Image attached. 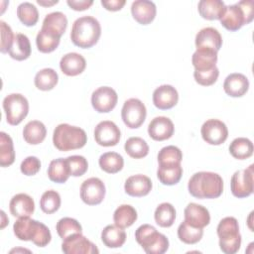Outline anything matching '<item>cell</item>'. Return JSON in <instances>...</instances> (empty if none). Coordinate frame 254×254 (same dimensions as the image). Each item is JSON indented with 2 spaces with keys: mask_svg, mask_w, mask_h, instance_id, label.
<instances>
[{
  "mask_svg": "<svg viewBox=\"0 0 254 254\" xmlns=\"http://www.w3.org/2000/svg\"><path fill=\"white\" fill-rule=\"evenodd\" d=\"M188 189L196 198H216L223 191V180L213 172H198L190 179Z\"/></svg>",
  "mask_w": 254,
  "mask_h": 254,
  "instance_id": "6da1fadb",
  "label": "cell"
},
{
  "mask_svg": "<svg viewBox=\"0 0 254 254\" xmlns=\"http://www.w3.org/2000/svg\"><path fill=\"white\" fill-rule=\"evenodd\" d=\"M14 234L23 241H33L39 247L47 246L52 239L50 229L42 222L30 218L19 217L13 225Z\"/></svg>",
  "mask_w": 254,
  "mask_h": 254,
  "instance_id": "7a4b0ae2",
  "label": "cell"
},
{
  "mask_svg": "<svg viewBox=\"0 0 254 254\" xmlns=\"http://www.w3.org/2000/svg\"><path fill=\"white\" fill-rule=\"evenodd\" d=\"M101 35L99 22L92 16H82L77 18L71 27L70 39L72 43L82 49L94 46Z\"/></svg>",
  "mask_w": 254,
  "mask_h": 254,
  "instance_id": "3957f363",
  "label": "cell"
},
{
  "mask_svg": "<svg viewBox=\"0 0 254 254\" xmlns=\"http://www.w3.org/2000/svg\"><path fill=\"white\" fill-rule=\"evenodd\" d=\"M87 142V136L83 129L66 123L59 124L53 134V143L60 151H70L82 148Z\"/></svg>",
  "mask_w": 254,
  "mask_h": 254,
  "instance_id": "277c9868",
  "label": "cell"
},
{
  "mask_svg": "<svg viewBox=\"0 0 254 254\" xmlns=\"http://www.w3.org/2000/svg\"><path fill=\"white\" fill-rule=\"evenodd\" d=\"M254 18V2L242 0L236 4L226 6L220 18L221 25L229 31H237L243 25L249 24Z\"/></svg>",
  "mask_w": 254,
  "mask_h": 254,
  "instance_id": "5b68a950",
  "label": "cell"
},
{
  "mask_svg": "<svg viewBox=\"0 0 254 254\" xmlns=\"http://www.w3.org/2000/svg\"><path fill=\"white\" fill-rule=\"evenodd\" d=\"M220 250L225 254H234L240 249L241 235L239 233L238 221L235 217L222 218L217 225Z\"/></svg>",
  "mask_w": 254,
  "mask_h": 254,
  "instance_id": "8992f818",
  "label": "cell"
},
{
  "mask_svg": "<svg viewBox=\"0 0 254 254\" xmlns=\"http://www.w3.org/2000/svg\"><path fill=\"white\" fill-rule=\"evenodd\" d=\"M136 241L148 254H163L169 248L168 238L150 224H143L135 231Z\"/></svg>",
  "mask_w": 254,
  "mask_h": 254,
  "instance_id": "52a82bcc",
  "label": "cell"
},
{
  "mask_svg": "<svg viewBox=\"0 0 254 254\" xmlns=\"http://www.w3.org/2000/svg\"><path fill=\"white\" fill-rule=\"evenodd\" d=\"M3 108L7 122L10 125H18L28 115L29 102L24 95L11 93L3 99Z\"/></svg>",
  "mask_w": 254,
  "mask_h": 254,
  "instance_id": "ba28073f",
  "label": "cell"
},
{
  "mask_svg": "<svg viewBox=\"0 0 254 254\" xmlns=\"http://www.w3.org/2000/svg\"><path fill=\"white\" fill-rule=\"evenodd\" d=\"M147 115L146 106L138 98H129L127 99L121 110V117L125 125L131 129L140 127Z\"/></svg>",
  "mask_w": 254,
  "mask_h": 254,
  "instance_id": "9c48e42d",
  "label": "cell"
},
{
  "mask_svg": "<svg viewBox=\"0 0 254 254\" xmlns=\"http://www.w3.org/2000/svg\"><path fill=\"white\" fill-rule=\"evenodd\" d=\"M253 167L250 165L247 169L236 171L230 181L231 192L234 196L242 198L249 196L253 192Z\"/></svg>",
  "mask_w": 254,
  "mask_h": 254,
  "instance_id": "30bf717a",
  "label": "cell"
},
{
  "mask_svg": "<svg viewBox=\"0 0 254 254\" xmlns=\"http://www.w3.org/2000/svg\"><path fill=\"white\" fill-rule=\"evenodd\" d=\"M104 183L98 178H89L80 186V198L88 205L99 204L105 196Z\"/></svg>",
  "mask_w": 254,
  "mask_h": 254,
  "instance_id": "8fae6325",
  "label": "cell"
},
{
  "mask_svg": "<svg viewBox=\"0 0 254 254\" xmlns=\"http://www.w3.org/2000/svg\"><path fill=\"white\" fill-rule=\"evenodd\" d=\"M202 139L210 145H220L228 137V129L224 122L218 119L206 120L200 129Z\"/></svg>",
  "mask_w": 254,
  "mask_h": 254,
  "instance_id": "7c38bea8",
  "label": "cell"
},
{
  "mask_svg": "<svg viewBox=\"0 0 254 254\" xmlns=\"http://www.w3.org/2000/svg\"><path fill=\"white\" fill-rule=\"evenodd\" d=\"M118 95L116 91L109 86H100L91 94V104L95 111L107 113L117 104Z\"/></svg>",
  "mask_w": 254,
  "mask_h": 254,
  "instance_id": "4fadbf2b",
  "label": "cell"
},
{
  "mask_svg": "<svg viewBox=\"0 0 254 254\" xmlns=\"http://www.w3.org/2000/svg\"><path fill=\"white\" fill-rule=\"evenodd\" d=\"M121 132L118 126L109 120L99 122L94 129L95 142L103 147H111L118 144Z\"/></svg>",
  "mask_w": 254,
  "mask_h": 254,
  "instance_id": "5bb4252c",
  "label": "cell"
},
{
  "mask_svg": "<svg viewBox=\"0 0 254 254\" xmlns=\"http://www.w3.org/2000/svg\"><path fill=\"white\" fill-rule=\"evenodd\" d=\"M62 250L65 254H97L96 245L81 233L73 234L63 240Z\"/></svg>",
  "mask_w": 254,
  "mask_h": 254,
  "instance_id": "9a60e30c",
  "label": "cell"
},
{
  "mask_svg": "<svg viewBox=\"0 0 254 254\" xmlns=\"http://www.w3.org/2000/svg\"><path fill=\"white\" fill-rule=\"evenodd\" d=\"M179 100V93L177 89L170 84H163L157 87L153 92V103L161 109L167 110L173 108Z\"/></svg>",
  "mask_w": 254,
  "mask_h": 254,
  "instance_id": "2e32d148",
  "label": "cell"
},
{
  "mask_svg": "<svg viewBox=\"0 0 254 254\" xmlns=\"http://www.w3.org/2000/svg\"><path fill=\"white\" fill-rule=\"evenodd\" d=\"M174 131L173 121L165 116L155 117L148 126V134L155 141H164L171 138Z\"/></svg>",
  "mask_w": 254,
  "mask_h": 254,
  "instance_id": "e0dca14e",
  "label": "cell"
},
{
  "mask_svg": "<svg viewBox=\"0 0 254 254\" xmlns=\"http://www.w3.org/2000/svg\"><path fill=\"white\" fill-rule=\"evenodd\" d=\"M221 46L222 37L220 33L212 27L202 28L195 36L196 49H210L218 52Z\"/></svg>",
  "mask_w": 254,
  "mask_h": 254,
  "instance_id": "ac0fdd59",
  "label": "cell"
},
{
  "mask_svg": "<svg viewBox=\"0 0 254 254\" xmlns=\"http://www.w3.org/2000/svg\"><path fill=\"white\" fill-rule=\"evenodd\" d=\"M131 13L139 24L148 25L155 19L157 8L152 1L136 0L131 5Z\"/></svg>",
  "mask_w": 254,
  "mask_h": 254,
  "instance_id": "d6986e66",
  "label": "cell"
},
{
  "mask_svg": "<svg viewBox=\"0 0 254 254\" xmlns=\"http://www.w3.org/2000/svg\"><path fill=\"white\" fill-rule=\"evenodd\" d=\"M152 182L150 178L145 175H133L129 177L124 185L125 192L131 196H144L147 195L152 190Z\"/></svg>",
  "mask_w": 254,
  "mask_h": 254,
  "instance_id": "ffe728a7",
  "label": "cell"
},
{
  "mask_svg": "<svg viewBox=\"0 0 254 254\" xmlns=\"http://www.w3.org/2000/svg\"><path fill=\"white\" fill-rule=\"evenodd\" d=\"M9 209L11 214L18 218L31 216L35 210V202L29 194L23 192L17 193L11 198Z\"/></svg>",
  "mask_w": 254,
  "mask_h": 254,
  "instance_id": "44dd1931",
  "label": "cell"
},
{
  "mask_svg": "<svg viewBox=\"0 0 254 254\" xmlns=\"http://www.w3.org/2000/svg\"><path fill=\"white\" fill-rule=\"evenodd\" d=\"M184 214L185 220L194 227L203 228L210 222L209 211L204 206L194 202H190L187 205Z\"/></svg>",
  "mask_w": 254,
  "mask_h": 254,
  "instance_id": "7402d4cb",
  "label": "cell"
},
{
  "mask_svg": "<svg viewBox=\"0 0 254 254\" xmlns=\"http://www.w3.org/2000/svg\"><path fill=\"white\" fill-rule=\"evenodd\" d=\"M248 78L244 74L238 72L230 73L227 75L223 83V89L225 93L231 97L243 96L248 91Z\"/></svg>",
  "mask_w": 254,
  "mask_h": 254,
  "instance_id": "603a6c76",
  "label": "cell"
},
{
  "mask_svg": "<svg viewBox=\"0 0 254 254\" xmlns=\"http://www.w3.org/2000/svg\"><path fill=\"white\" fill-rule=\"evenodd\" d=\"M86 66L85 59L77 53H68L64 55L60 62L62 71L68 76H75L80 74Z\"/></svg>",
  "mask_w": 254,
  "mask_h": 254,
  "instance_id": "cb8c5ba5",
  "label": "cell"
},
{
  "mask_svg": "<svg viewBox=\"0 0 254 254\" xmlns=\"http://www.w3.org/2000/svg\"><path fill=\"white\" fill-rule=\"evenodd\" d=\"M66 27H67L66 16L60 11L52 12L46 15L42 25L43 30H46L47 32L60 38L65 32Z\"/></svg>",
  "mask_w": 254,
  "mask_h": 254,
  "instance_id": "d4e9b609",
  "label": "cell"
},
{
  "mask_svg": "<svg viewBox=\"0 0 254 254\" xmlns=\"http://www.w3.org/2000/svg\"><path fill=\"white\" fill-rule=\"evenodd\" d=\"M217 52L210 49H196L191 57L195 70H206L216 66Z\"/></svg>",
  "mask_w": 254,
  "mask_h": 254,
  "instance_id": "484cf974",
  "label": "cell"
},
{
  "mask_svg": "<svg viewBox=\"0 0 254 254\" xmlns=\"http://www.w3.org/2000/svg\"><path fill=\"white\" fill-rule=\"evenodd\" d=\"M225 8L221 0H200L197 5L199 15L206 20H220Z\"/></svg>",
  "mask_w": 254,
  "mask_h": 254,
  "instance_id": "4316f807",
  "label": "cell"
},
{
  "mask_svg": "<svg viewBox=\"0 0 254 254\" xmlns=\"http://www.w3.org/2000/svg\"><path fill=\"white\" fill-rule=\"evenodd\" d=\"M101 240L108 248H119L126 241V233L123 228L109 224L105 226L101 232Z\"/></svg>",
  "mask_w": 254,
  "mask_h": 254,
  "instance_id": "83f0119b",
  "label": "cell"
},
{
  "mask_svg": "<svg viewBox=\"0 0 254 254\" xmlns=\"http://www.w3.org/2000/svg\"><path fill=\"white\" fill-rule=\"evenodd\" d=\"M46 135V126L39 120H32L28 122L23 129L24 140L31 145H38L42 143L45 140Z\"/></svg>",
  "mask_w": 254,
  "mask_h": 254,
  "instance_id": "f1b7e54d",
  "label": "cell"
},
{
  "mask_svg": "<svg viewBox=\"0 0 254 254\" xmlns=\"http://www.w3.org/2000/svg\"><path fill=\"white\" fill-rule=\"evenodd\" d=\"M183 175V167L181 164L161 165L158 167L157 177L159 181L166 186H173L180 182Z\"/></svg>",
  "mask_w": 254,
  "mask_h": 254,
  "instance_id": "f546056e",
  "label": "cell"
},
{
  "mask_svg": "<svg viewBox=\"0 0 254 254\" xmlns=\"http://www.w3.org/2000/svg\"><path fill=\"white\" fill-rule=\"evenodd\" d=\"M31 55V44L29 38L21 33L15 35L14 42L9 51V56L16 61H24Z\"/></svg>",
  "mask_w": 254,
  "mask_h": 254,
  "instance_id": "4dcf8cb0",
  "label": "cell"
},
{
  "mask_svg": "<svg viewBox=\"0 0 254 254\" xmlns=\"http://www.w3.org/2000/svg\"><path fill=\"white\" fill-rule=\"evenodd\" d=\"M48 176L52 182H55L58 184L65 183L70 176L66 159L59 158V159L53 160L50 163V166L48 169Z\"/></svg>",
  "mask_w": 254,
  "mask_h": 254,
  "instance_id": "1f68e13d",
  "label": "cell"
},
{
  "mask_svg": "<svg viewBox=\"0 0 254 254\" xmlns=\"http://www.w3.org/2000/svg\"><path fill=\"white\" fill-rule=\"evenodd\" d=\"M253 143L245 137L235 138L229 145V153L238 160H245L253 155Z\"/></svg>",
  "mask_w": 254,
  "mask_h": 254,
  "instance_id": "d6a6232c",
  "label": "cell"
},
{
  "mask_svg": "<svg viewBox=\"0 0 254 254\" xmlns=\"http://www.w3.org/2000/svg\"><path fill=\"white\" fill-rule=\"evenodd\" d=\"M113 220L115 225L121 228L129 227L137 220V211L130 204H121L115 209Z\"/></svg>",
  "mask_w": 254,
  "mask_h": 254,
  "instance_id": "836d02e7",
  "label": "cell"
},
{
  "mask_svg": "<svg viewBox=\"0 0 254 254\" xmlns=\"http://www.w3.org/2000/svg\"><path fill=\"white\" fill-rule=\"evenodd\" d=\"M59 81V75L57 71L53 68L46 67L37 72L35 75L34 83L36 87L40 90L48 91L53 89Z\"/></svg>",
  "mask_w": 254,
  "mask_h": 254,
  "instance_id": "e575fe53",
  "label": "cell"
},
{
  "mask_svg": "<svg viewBox=\"0 0 254 254\" xmlns=\"http://www.w3.org/2000/svg\"><path fill=\"white\" fill-rule=\"evenodd\" d=\"M101 170L108 174H115L122 170L124 166L123 157L116 152L103 153L98 160Z\"/></svg>",
  "mask_w": 254,
  "mask_h": 254,
  "instance_id": "d590c367",
  "label": "cell"
},
{
  "mask_svg": "<svg viewBox=\"0 0 254 254\" xmlns=\"http://www.w3.org/2000/svg\"><path fill=\"white\" fill-rule=\"evenodd\" d=\"M154 218L156 223L161 227H170L176 219V209L169 202H162L155 210Z\"/></svg>",
  "mask_w": 254,
  "mask_h": 254,
  "instance_id": "8d00e7d4",
  "label": "cell"
},
{
  "mask_svg": "<svg viewBox=\"0 0 254 254\" xmlns=\"http://www.w3.org/2000/svg\"><path fill=\"white\" fill-rule=\"evenodd\" d=\"M15 161V151L12 138L5 132H0V166L8 167Z\"/></svg>",
  "mask_w": 254,
  "mask_h": 254,
  "instance_id": "74e56055",
  "label": "cell"
},
{
  "mask_svg": "<svg viewBox=\"0 0 254 254\" xmlns=\"http://www.w3.org/2000/svg\"><path fill=\"white\" fill-rule=\"evenodd\" d=\"M203 235L202 228L194 227L184 220L178 227V237L186 244L197 243Z\"/></svg>",
  "mask_w": 254,
  "mask_h": 254,
  "instance_id": "f35d334b",
  "label": "cell"
},
{
  "mask_svg": "<svg viewBox=\"0 0 254 254\" xmlns=\"http://www.w3.org/2000/svg\"><path fill=\"white\" fill-rule=\"evenodd\" d=\"M125 152L134 159H141L148 155L149 146L147 142L140 137H130L124 144Z\"/></svg>",
  "mask_w": 254,
  "mask_h": 254,
  "instance_id": "ab89813d",
  "label": "cell"
},
{
  "mask_svg": "<svg viewBox=\"0 0 254 254\" xmlns=\"http://www.w3.org/2000/svg\"><path fill=\"white\" fill-rule=\"evenodd\" d=\"M60 41H61L60 37H57L43 29L39 31L36 37V44H37L38 50L41 53H45V54L54 52L58 48Z\"/></svg>",
  "mask_w": 254,
  "mask_h": 254,
  "instance_id": "60d3db41",
  "label": "cell"
},
{
  "mask_svg": "<svg viewBox=\"0 0 254 254\" xmlns=\"http://www.w3.org/2000/svg\"><path fill=\"white\" fill-rule=\"evenodd\" d=\"M59 236L64 240L73 234L82 233V227L79 222L71 217L61 218L56 225Z\"/></svg>",
  "mask_w": 254,
  "mask_h": 254,
  "instance_id": "b9f144b4",
  "label": "cell"
},
{
  "mask_svg": "<svg viewBox=\"0 0 254 254\" xmlns=\"http://www.w3.org/2000/svg\"><path fill=\"white\" fill-rule=\"evenodd\" d=\"M17 16L19 20L28 27L36 25L39 20L38 9L30 2H23L18 6Z\"/></svg>",
  "mask_w": 254,
  "mask_h": 254,
  "instance_id": "7bdbcfd3",
  "label": "cell"
},
{
  "mask_svg": "<svg viewBox=\"0 0 254 254\" xmlns=\"http://www.w3.org/2000/svg\"><path fill=\"white\" fill-rule=\"evenodd\" d=\"M61 206V195L58 191L54 190H46L40 199L41 209L47 213L51 214L56 212Z\"/></svg>",
  "mask_w": 254,
  "mask_h": 254,
  "instance_id": "ee69618b",
  "label": "cell"
},
{
  "mask_svg": "<svg viewBox=\"0 0 254 254\" xmlns=\"http://www.w3.org/2000/svg\"><path fill=\"white\" fill-rule=\"evenodd\" d=\"M183 160L182 151L174 146H166L159 151L158 154V163L161 165H171V164H181Z\"/></svg>",
  "mask_w": 254,
  "mask_h": 254,
  "instance_id": "f6af8a7d",
  "label": "cell"
},
{
  "mask_svg": "<svg viewBox=\"0 0 254 254\" xmlns=\"http://www.w3.org/2000/svg\"><path fill=\"white\" fill-rule=\"evenodd\" d=\"M66 159L70 176L73 177H80L85 174V172L88 169V163L87 160L83 156L79 155H72L69 156Z\"/></svg>",
  "mask_w": 254,
  "mask_h": 254,
  "instance_id": "bcb514c9",
  "label": "cell"
},
{
  "mask_svg": "<svg viewBox=\"0 0 254 254\" xmlns=\"http://www.w3.org/2000/svg\"><path fill=\"white\" fill-rule=\"evenodd\" d=\"M219 70L216 66L206 70H195L193 71V77L195 81L203 86L212 85L218 78Z\"/></svg>",
  "mask_w": 254,
  "mask_h": 254,
  "instance_id": "7dc6e473",
  "label": "cell"
},
{
  "mask_svg": "<svg viewBox=\"0 0 254 254\" xmlns=\"http://www.w3.org/2000/svg\"><path fill=\"white\" fill-rule=\"evenodd\" d=\"M0 29H1V47L0 51L1 53H9L12 44L14 42L15 35L13 34V31L11 27L6 24L4 21H0Z\"/></svg>",
  "mask_w": 254,
  "mask_h": 254,
  "instance_id": "c3c4849f",
  "label": "cell"
},
{
  "mask_svg": "<svg viewBox=\"0 0 254 254\" xmlns=\"http://www.w3.org/2000/svg\"><path fill=\"white\" fill-rule=\"evenodd\" d=\"M41 169V161L35 156H29L21 163L20 170L26 176H34Z\"/></svg>",
  "mask_w": 254,
  "mask_h": 254,
  "instance_id": "681fc988",
  "label": "cell"
},
{
  "mask_svg": "<svg viewBox=\"0 0 254 254\" xmlns=\"http://www.w3.org/2000/svg\"><path fill=\"white\" fill-rule=\"evenodd\" d=\"M67 5L75 11H83L88 9L92 4V0H67Z\"/></svg>",
  "mask_w": 254,
  "mask_h": 254,
  "instance_id": "f907efd6",
  "label": "cell"
},
{
  "mask_svg": "<svg viewBox=\"0 0 254 254\" xmlns=\"http://www.w3.org/2000/svg\"><path fill=\"white\" fill-rule=\"evenodd\" d=\"M125 0H101V5L108 11H118L125 5Z\"/></svg>",
  "mask_w": 254,
  "mask_h": 254,
  "instance_id": "816d5d0a",
  "label": "cell"
},
{
  "mask_svg": "<svg viewBox=\"0 0 254 254\" xmlns=\"http://www.w3.org/2000/svg\"><path fill=\"white\" fill-rule=\"evenodd\" d=\"M38 2V4H40V5H43V6H52V5H54V4H57L59 1L58 0H54V1H43V0H38L37 1Z\"/></svg>",
  "mask_w": 254,
  "mask_h": 254,
  "instance_id": "f5cc1de1",
  "label": "cell"
}]
</instances>
